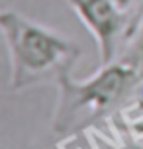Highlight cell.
<instances>
[{"instance_id": "4", "label": "cell", "mask_w": 143, "mask_h": 149, "mask_svg": "<svg viewBox=\"0 0 143 149\" xmlns=\"http://www.w3.org/2000/svg\"><path fill=\"white\" fill-rule=\"evenodd\" d=\"M118 59L124 61L126 65H129L143 79V14L133 26V30L129 33L128 41H126Z\"/></svg>"}, {"instance_id": "2", "label": "cell", "mask_w": 143, "mask_h": 149, "mask_svg": "<svg viewBox=\"0 0 143 149\" xmlns=\"http://www.w3.org/2000/svg\"><path fill=\"white\" fill-rule=\"evenodd\" d=\"M141 84L143 79L120 59L100 65L84 81H75L71 73L63 74L57 81L53 132L59 135L76 134L98 120L110 118L116 110H124L126 102L141 94Z\"/></svg>"}, {"instance_id": "8", "label": "cell", "mask_w": 143, "mask_h": 149, "mask_svg": "<svg viewBox=\"0 0 143 149\" xmlns=\"http://www.w3.org/2000/svg\"><path fill=\"white\" fill-rule=\"evenodd\" d=\"M141 96H143V84H141Z\"/></svg>"}, {"instance_id": "7", "label": "cell", "mask_w": 143, "mask_h": 149, "mask_svg": "<svg viewBox=\"0 0 143 149\" xmlns=\"http://www.w3.org/2000/svg\"><path fill=\"white\" fill-rule=\"evenodd\" d=\"M135 149H143V145H141V143H137V147Z\"/></svg>"}, {"instance_id": "5", "label": "cell", "mask_w": 143, "mask_h": 149, "mask_svg": "<svg viewBox=\"0 0 143 149\" xmlns=\"http://www.w3.org/2000/svg\"><path fill=\"white\" fill-rule=\"evenodd\" d=\"M114 2H116L124 12H128V14L131 16V22L135 26L137 20H139L141 14H143V0H114ZM131 30H133V28H131Z\"/></svg>"}, {"instance_id": "3", "label": "cell", "mask_w": 143, "mask_h": 149, "mask_svg": "<svg viewBox=\"0 0 143 149\" xmlns=\"http://www.w3.org/2000/svg\"><path fill=\"white\" fill-rule=\"evenodd\" d=\"M84 28L96 39L100 65L112 63L120 57L128 41L133 22L114 0H67Z\"/></svg>"}, {"instance_id": "1", "label": "cell", "mask_w": 143, "mask_h": 149, "mask_svg": "<svg viewBox=\"0 0 143 149\" xmlns=\"http://www.w3.org/2000/svg\"><path fill=\"white\" fill-rule=\"evenodd\" d=\"M0 30L10 59V90H26L59 81L73 71L83 49L69 37L14 10L0 14Z\"/></svg>"}, {"instance_id": "6", "label": "cell", "mask_w": 143, "mask_h": 149, "mask_svg": "<svg viewBox=\"0 0 143 149\" xmlns=\"http://www.w3.org/2000/svg\"><path fill=\"white\" fill-rule=\"evenodd\" d=\"M129 127H131V137H133L137 143L143 145V108H141V114H139V116H133V120L129 122Z\"/></svg>"}]
</instances>
